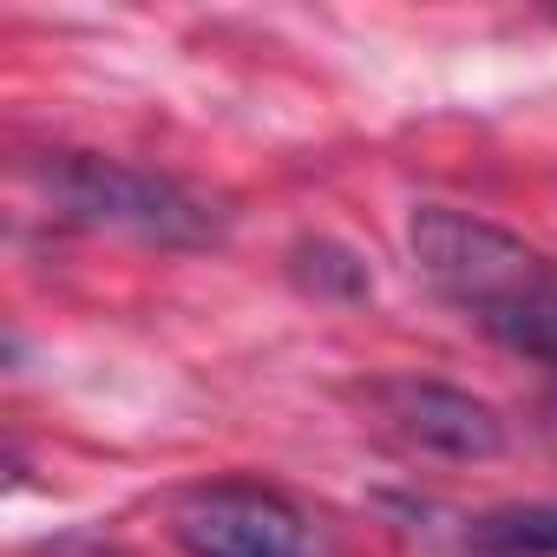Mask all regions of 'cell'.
<instances>
[{
  "label": "cell",
  "mask_w": 557,
  "mask_h": 557,
  "mask_svg": "<svg viewBox=\"0 0 557 557\" xmlns=\"http://www.w3.org/2000/svg\"><path fill=\"white\" fill-rule=\"evenodd\" d=\"M407 243L420 275L459 315H472L492 342L557 374V269L524 236L446 203H420L407 223Z\"/></svg>",
  "instance_id": "6da1fadb"
},
{
  "label": "cell",
  "mask_w": 557,
  "mask_h": 557,
  "mask_svg": "<svg viewBox=\"0 0 557 557\" xmlns=\"http://www.w3.org/2000/svg\"><path fill=\"white\" fill-rule=\"evenodd\" d=\"M40 177H47V197L60 203L66 223L119 230V236L158 243V249H203L230 223L203 190H190V184H177L164 171H138V164H119V158H92V151H66Z\"/></svg>",
  "instance_id": "7a4b0ae2"
},
{
  "label": "cell",
  "mask_w": 557,
  "mask_h": 557,
  "mask_svg": "<svg viewBox=\"0 0 557 557\" xmlns=\"http://www.w3.org/2000/svg\"><path fill=\"white\" fill-rule=\"evenodd\" d=\"M171 537L184 557H329V531L309 505L249 479L190 485L171 505Z\"/></svg>",
  "instance_id": "3957f363"
},
{
  "label": "cell",
  "mask_w": 557,
  "mask_h": 557,
  "mask_svg": "<svg viewBox=\"0 0 557 557\" xmlns=\"http://www.w3.org/2000/svg\"><path fill=\"white\" fill-rule=\"evenodd\" d=\"M381 407L394 420V433L420 453H440V459H498L505 453V420L472 400L466 387H446V381H387L381 387Z\"/></svg>",
  "instance_id": "277c9868"
},
{
  "label": "cell",
  "mask_w": 557,
  "mask_h": 557,
  "mask_svg": "<svg viewBox=\"0 0 557 557\" xmlns=\"http://www.w3.org/2000/svg\"><path fill=\"white\" fill-rule=\"evenodd\" d=\"M479 557H557V505H505L472 524Z\"/></svg>",
  "instance_id": "5b68a950"
},
{
  "label": "cell",
  "mask_w": 557,
  "mask_h": 557,
  "mask_svg": "<svg viewBox=\"0 0 557 557\" xmlns=\"http://www.w3.org/2000/svg\"><path fill=\"white\" fill-rule=\"evenodd\" d=\"M550 413H557V407H550Z\"/></svg>",
  "instance_id": "8992f818"
}]
</instances>
